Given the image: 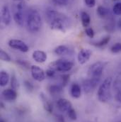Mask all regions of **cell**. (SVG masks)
I'll return each mask as SVG.
<instances>
[{"label": "cell", "mask_w": 121, "mask_h": 122, "mask_svg": "<svg viewBox=\"0 0 121 122\" xmlns=\"http://www.w3.org/2000/svg\"><path fill=\"white\" fill-rule=\"evenodd\" d=\"M9 46L14 49L20 51L24 53H26L29 51V46L24 41L18 39H11L9 41Z\"/></svg>", "instance_id": "cell-8"}, {"label": "cell", "mask_w": 121, "mask_h": 122, "mask_svg": "<svg viewBox=\"0 0 121 122\" xmlns=\"http://www.w3.org/2000/svg\"><path fill=\"white\" fill-rule=\"evenodd\" d=\"M108 9H106V7L103 6H99L97 8V14L98 15L101 17V18H105L108 15Z\"/></svg>", "instance_id": "cell-21"}, {"label": "cell", "mask_w": 121, "mask_h": 122, "mask_svg": "<svg viewBox=\"0 0 121 122\" xmlns=\"http://www.w3.org/2000/svg\"><path fill=\"white\" fill-rule=\"evenodd\" d=\"M1 21L4 24V25L8 26L10 24L11 21V16L10 13L9 8L7 5H4L1 9Z\"/></svg>", "instance_id": "cell-12"}, {"label": "cell", "mask_w": 121, "mask_h": 122, "mask_svg": "<svg viewBox=\"0 0 121 122\" xmlns=\"http://www.w3.org/2000/svg\"><path fill=\"white\" fill-rule=\"evenodd\" d=\"M69 80V75H63L61 76V85L64 86L67 85Z\"/></svg>", "instance_id": "cell-29"}, {"label": "cell", "mask_w": 121, "mask_h": 122, "mask_svg": "<svg viewBox=\"0 0 121 122\" xmlns=\"http://www.w3.org/2000/svg\"><path fill=\"white\" fill-rule=\"evenodd\" d=\"M11 9L14 21L20 26H23L26 22L28 11L24 0H12Z\"/></svg>", "instance_id": "cell-2"}, {"label": "cell", "mask_w": 121, "mask_h": 122, "mask_svg": "<svg viewBox=\"0 0 121 122\" xmlns=\"http://www.w3.org/2000/svg\"><path fill=\"white\" fill-rule=\"evenodd\" d=\"M70 51L71 50H69V48L67 46H64V45L58 46L54 50L55 53L59 56H64L69 55L70 53Z\"/></svg>", "instance_id": "cell-16"}, {"label": "cell", "mask_w": 121, "mask_h": 122, "mask_svg": "<svg viewBox=\"0 0 121 122\" xmlns=\"http://www.w3.org/2000/svg\"><path fill=\"white\" fill-rule=\"evenodd\" d=\"M0 59L3 61L10 62L11 61V57L9 56V55L7 53H6L3 50H1L0 51Z\"/></svg>", "instance_id": "cell-24"}, {"label": "cell", "mask_w": 121, "mask_h": 122, "mask_svg": "<svg viewBox=\"0 0 121 122\" xmlns=\"http://www.w3.org/2000/svg\"><path fill=\"white\" fill-rule=\"evenodd\" d=\"M112 82L113 78L111 77H107L100 85L97 92V97L101 102L105 103L109 100L111 94Z\"/></svg>", "instance_id": "cell-4"}, {"label": "cell", "mask_w": 121, "mask_h": 122, "mask_svg": "<svg viewBox=\"0 0 121 122\" xmlns=\"http://www.w3.org/2000/svg\"><path fill=\"white\" fill-rule=\"evenodd\" d=\"M57 106L58 109L62 112H68L72 108V105L71 102L69 100L63 98L59 99L58 100Z\"/></svg>", "instance_id": "cell-11"}, {"label": "cell", "mask_w": 121, "mask_h": 122, "mask_svg": "<svg viewBox=\"0 0 121 122\" xmlns=\"http://www.w3.org/2000/svg\"><path fill=\"white\" fill-rule=\"evenodd\" d=\"M24 85H25L26 88L29 91H32L33 90V85L30 83L29 81H25L24 82Z\"/></svg>", "instance_id": "cell-33"}, {"label": "cell", "mask_w": 121, "mask_h": 122, "mask_svg": "<svg viewBox=\"0 0 121 122\" xmlns=\"http://www.w3.org/2000/svg\"><path fill=\"white\" fill-rule=\"evenodd\" d=\"M84 3L88 7L91 8L96 5V0H84Z\"/></svg>", "instance_id": "cell-32"}, {"label": "cell", "mask_w": 121, "mask_h": 122, "mask_svg": "<svg viewBox=\"0 0 121 122\" xmlns=\"http://www.w3.org/2000/svg\"><path fill=\"white\" fill-rule=\"evenodd\" d=\"M111 51L113 53H118L121 52V43H116L111 48Z\"/></svg>", "instance_id": "cell-26"}, {"label": "cell", "mask_w": 121, "mask_h": 122, "mask_svg": "<svg viewBox=\"0 0 121 122\" xmlns=\"http://www.w3.org/2000/svg\"><path fill=\"white\" fill-rule=\"evenodd\" d=\"M101 79L98 78H89L87 80H85L83 82V88L85 93L89 94L92 92L97 87Z\"/></svg>", "instance_id": "cell-7"}, {"label": "cell", "mask_w": 121, "mask_h": 122, "mask_svg": "<svg viewBox=\"0 0 121 122\" xmlns=\"http://www.w3.org/2000/svg\"><path fill=\"white\" fill-rule=\"evenodd\" d=\"M9 81V75L7 72L1 70L0 73V85L1 87L6 86Z\"/></svg>", "instance_id": "cell-19"}, {"label": "cell", "mask_w": 121, "mask_h": 122, "mask_svg": "<svg viewBox=\"0 0 121 122\" xmlns=\"http://www.w3.org/2000/svg\"><path fill=\"white\" fill-rule=\"evenodd\" d=\"M121 122V121H119V122Z\"/></svg>", "instance_id": "cell-38"}, {"label": "cell", "mask_w": 121, "mask_h": 122, "mask_svg": "<svg viewBox=\"0 0 121 122\" xmlns=\"http://www.w3.org/2000/svg\"><path fill=\"white\" fill-rule=\"evenodd\" d=\"M55 120L56 122H64V119L63 118V117L62 115H56L55 117Z\"/></svg>", "instance_id": "cell-35"}, {"label": "cell", "mask_w": 121, "mask_h": 122, "mask_svg": "<svg viewBox=\"0 0 121 122\" xmlns=\"http://www.w3.org/2000/svg\"><path fill=\"white\" fill-rule=\"evenodd\" d=\"M32 57L34 61L39 63H43L47 60V54L44 51H39V50L35 51L33 53Z\"/></svg>", "instance_id": "cell-14"}, {"label": "cell", "mask_w": 121, "mask_h": 122, "mask_svg": "<svg viewBox=\"0 0 121 122\" xmlns=\"http://www.w3.org/2000/svg\"><path fill=\"white\" fill-rule=\"evenodd\" d=\"M118 26H119V28L121 29V20H120L119 22H118Z\"/></svg>", "instance_id": "cell-36"}, {"label": "cell", "mask_w": 121, "mask_h": 122, "mask_svg": "<svg viewBox=\"0 0 121 122\" xmlns=\"http://www.w3.org/2000/svg\"><path fill=\"white\" fill-rule=\"evenodd\" d=\"M81 20L82 26L86 29L88 28V26L90 24L91 22V18L89 14L86 11H82L81 12Z\"/></svg>", "instance_id": "cell-18"}, {"label": "cell", "mask_w": 121, "mask_h": 122, "mask_svg": "<svg viewBox=\"0 0 121 122\" xmlns=\"http://www.w3.org/2000/svg\"><path fill=\"white\" fill-rule=\"evenodd\" d=\"M40 100L43 103L44 109L48 112L52 113L53 112V104H52L51 102L48 99V98L43 93L40 94Z\"/></svg>", "instance_id": "cell-15"}, {"label": "cell", "mask_w": 121, "mask_h": 122, "mask_svg": "<svg viewBox=\"0 0 121 122\" xmlns=\"http://www.w3.org/2000/svg\"><path fill=\"white\" fill-rule=\"evenodd\" d=\"M17 63L19 65H20L21 67H25L26 69H29L30 68L29 63L28 62H26V61H20V60H19V61H17Z\"/></svg>", "instance_id": "cell-31"}, {"label": "cell", "mask_w": 121, "mask_h": 122, "mask_svg": "<svg viewBox=\"0 0 121 122\" xmlns=\"http://www.w3.org/2000/svg\"><path fill=\"white\" fill-rule=\"evenodd\" d=\"M26 23L30 32L36 33L39 31L42 26V19L40 13L35 9L29 10Z\"/></svg>", "instance_id": "cell-3"}, {"label": "cell", "mask_w": 121, "mask_h": 122, "mask_svg": "<svg viewBox=\"0 0 121 122\" xmlns=\"http://www.w3.org/2000/svg\"><path fill=\"white\" fill-rule=\"evenodd\" d=\"M11 85L12 89L14 90H17L19 87V82L17 81V79L15 76V75H13L11 77Z\"/></svg>", "instance_id": "cell-27"}, {"label": "cell", "mask_w": 121, "mask_h": 122, "mask_svg": "<svg viewBox=\"0 0 121 122\" xmlns=\"http://www.w3.org/2000/svg\"><path fill=\"white\" fill-rule=\"evenodd\" d=\"M55 72H56L55 71H54V70H51V69L49 68V69L46 71V75H47V76H48V77H54Z\"/></svg>", "instance_id": "cell-34"}, {"label": "cell", "mask_w": 121, "mask_h": 122, "mask_svg": "<svg viewBox=\"0 0 121 122\" xmlns=\"http://www.w3.org/2000/svg\"><path fill=\"white\" fill-rule=\"evenodd\" d=\"M62 90V86L61 85H53L49 87V92L51 95H57Z\"/></svg>", "instance_id": "cell-20"}, {"label": "cell", "mask_w": 121, "mask_h": 122, "mask_svg": "<svg viewBox=\"0 0 121 122\" xmlns=\"http://www.w3.org/2000/svg\"><path fill=\"white\" fill-rule=\"evenodd\" d=\"M106 65V62L101 61H98L92 64L88 70V75L89 78L101 79Z\"/></svg>", "instance_id": "cell-6"}, {"label": "cell", "mask_w": 121, "mask_h": 122, "mask_svg": "<svg viewBox=\"0 0 121 122\" xmlns=\"http://www.w3.org/2000/svg\"><path fill=\"white\" fill-rule=\"evenodd\" d=\"M45 19L52 29L65 32L70 26L69 18L64 14L53 9L45 12Z\"/></svg>", "instance_id": "cell-1"}, {"label": "cell", "mask_w": 121, "mask_h": 122, "mask_svg": "<svg viewBox=\"0 0 121 122\" xmlns=\"http://www.w3.org/2000/svg\"><path fill=\"white\" fill-rule=\"evenodd\" d=\"M70 93L73 98H75V99L79 98L82 94V90H81L80 86L77 83L72 84L71 86V89H70Z\"/></svg>", "instance_id": "cell-17"}, {"label": "cell", "mask_w": 121, "mask_h": 122, "mask_svg": "<svg viewBox=\"0 0 121 122\" xmlns=\"http://www.w3.org/2000/svg\"><path fill=\"white\" fill-rule=\"evenodd\" d=\"M73 66H74L73 62L66 59H60L50 63L49 68L55 72H65L71 70Z\"/></svg>", "instance_id": "cell-5"}, {"label": "cell", "mask_w": 121, "mask_h": 122, "mask_svg": "<svg viewBox=\"0 0 121 122\" xmlns=\"http://www.w3.org/2000/svg\"><path fill=\"white\" fill-rule=\"evenodd\" d=\"M113 1H116V0H113Z\"/></svg>", "instance_id": "cell-39"}, {"label": "cell", "mask_w": 121, "mask_h": 122, "mask_svg": "<svg viewBox=\"0 0 121 122\" xmlns=\"http://www.w3.org/2000/svg\"><path fill=\"white\" fill-rule=\"evenodd\" d=\"M111 40V36H107L104 38H103L101 40H100L98 42H96V43H93V45H94L95 46H97V47H103L106 45H107L109 41Z\"/></svg>", "instance_id": "cell-22"}, {"label": "cell", "mask_w": 121, "mask_h": 122, "mask_svg": "<svg viewBox=\"0 0 121 122\" xmlns=\"http://www.w3.org/2000/svg\"><path fill=\"white\" fill-rule=\"evenodd\" d=\"M67 114H68V117H69V119H72V120H77V113H76V112H75V110L73 109V108H72L68 112H67Z\"/></svg>", "instance_id": "cell-28"}, {"label": "cell", "mask_w": 121, "mask_h": 122, "mask_svg": "<svg viewBox=\"0 0 121 122\" xmlns=\"http://www.w3.org/2000/svg\"><path fill=\"white\" fill-rule=\"evenodd\" d=\"M113 11L114 14L117 16H121V2L116 3L113 8Z\"/></svg>", "instance_id": "cell-25"}, {"label": "cell", "mask_w": 121, "mask_h": 122, "mask_svg": "<svg viewBox=\"0 0 121 122\" xmlns=\"http://www.w3.org/2000/svg\"><path fill=\"white\" fill-rule=\"evenodd\" d=\"M30 72L33 78L38 82H42L45 78L44 70L37 65H32L30 67Z\"/></svg>", "instance_id": "cell-9"}, {"label": "cell", "mask_w": 121, "mask_h": 122, "mask_svg": "<svg viewBox=\"0 0 121 122\" xmlns=\"http://www.w3.org/2000/svg\"><path fill=\"white\" fill-rule=\"evenodd\" d=\"M85 33L87 35V36H89L90 38H93L94 37V30L92 28H90V27L86 28Z\"/></svg>", "instance_id": "cell-30"}, {"label": "cell", "mask_w": 121, "mask_h": 122, "mask_svg": "<svg viewBox=\"0 0 121 122\" xmlns=\"http://www.w3.org/2000/svg\"><path fill=\"white\" fill-rule=\"evenodd\" d=\"M4 122V121L3 119H1V122Z\"/></svg>", "instance_id": "cell-37"}, {"label": "cell", "mask_w": 121, "mask_h": 122, "mask_svg": "<svg viewBox=\"0 0 121 122\" xmlns=\"http://www.w3.org/2000/svg\"><path fill=\"white\" fill-rule=\"evenodd\" d=\"M92 52L89 49H82L81 50L77 56V59L80 64H85L87 62L89 61L91 57Z\"/></svg>", "instance_id": "cell-10"}, {"label": "cell", "mask_w": 121, "mask_h": 122, "mask_svg": "<svg viewBox=\"0 0 121 122\" xmlns=\"http://www.w3.org/2000/svg\"><path fill=\"white\" fill-rule=\"evenodd\" d=\"M1 96L5 101L12 102L16 99L17 93L14 89H6L2 92Z\"/></svg>", "instance_id": "cell-13"}, {"label": "cell", "mask_w": 121, "mask_h": 122, "mask_svg": "<svg viewBox=\"0 0 121 122\" xmlns=\"http://www.w3.org/2000/svg\"><path fill=\"white\" fill-rule=\"evenodd\" d=\"M72 1V0H53V3L59 6H67L69 4H70Z\"/></svg>", "instance_id": "cell-23"}]
</instances>
